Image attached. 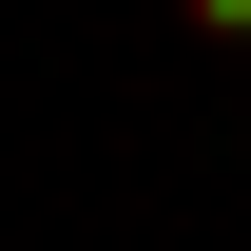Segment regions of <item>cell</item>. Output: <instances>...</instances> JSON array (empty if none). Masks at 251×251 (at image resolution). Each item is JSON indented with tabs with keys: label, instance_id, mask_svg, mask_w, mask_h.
Listing matches in <instances>:
<instances>
[{
	"label": "cell",
	"instance_id": "obj_1",
	"mask_svg": "<svg viewBox=\"0 0 251 251\" xmlns=\"http://www.w3.org/2000/svg\"><path fill=\"white\" fill-rule=\"evenodd\" d=\"M174 20H193V39H251V0H174Z\"/></svg>",
	"mask_w": 251,
	"mask_h": 251
}]
</instances>
